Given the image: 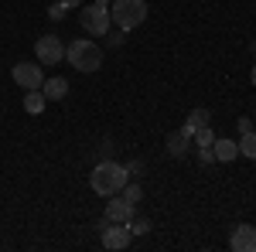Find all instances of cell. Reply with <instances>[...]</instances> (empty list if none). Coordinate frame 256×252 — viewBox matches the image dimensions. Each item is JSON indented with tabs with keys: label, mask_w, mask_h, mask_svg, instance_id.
I'll list each match as a JSON object with an SVG mask.
<instances>
[{
	"label": "cell",
	"mask_w": 256,
	"mask_h": 252,
	"mask_svg": "<svg viewBox=\"0 0 256 252\" xmlns=\"http://www.w3.org/2000/svg\"><path fill=\"white\" fill-rule=\"evenodd\" d=\"M126 181H130V171H126V164H116V160H99L92 167V174H89V184H92V191L99 198L120 194Z\"/></svg>",
	"instance_id": "6da1fadb"
},
{
	"label": "cell",
	"mask_w": 256,
	"mask_h": 252,
	"mask_svg": "<svg viewBox=\"0 0 256 252\" xmlns=\"http://www.w3.org/2000/svg\"><path fill=\"white\" fill-rule=\"evenodd\" d=\"M65 61L76 72H82V75H92V72H99V65H102V48L92 38H76L65 48Z\"/></svg>",
	"instance_id": "7a4b0ae2"
},
{
	"label": "cell",
	"mask_w": 256,
	"mask_h": 252,
	"mask_svg": "<svg viewBox=\"0 0 256 252\" xmlns=\"http://www.w3.org/2000/svg\"><path fill=\"white\" fill-rule=\"evenodd\" d=\"M110 20L120 31H134L147 20V0H113L110 3Z\"/></svg>",
	"instance_id": "3957f363"
},
{
	"label": "cell",
	"mask_w": 256,
	"mask_h": 252,
	"mask_svg": "<svg viewBox=\"0 0 256 252\" xmlns=\"http://www.w3.org/2000/svg\"><path fill=\"white\" fill-rule=\"evenodd\" d=\"M82 27H86L92 38H106V34H110V7H102V3L82 7Z\"/></svg>",
	"instance_id": "277c9868"
},
{
	"label": "cell",
	"mask_w": 256,
	"mask_h": 252,
	"mask_svg": "<svg viewBox=\"0 0 256 252\" xmlns=\"http://www.w3.org/2000/svg\"><path fill=\"white\" fill-rule=\"evenodd\" d=\"M102 246L106 249H126L134 242V232H130V222H106L102 218Z\"/></svg>",
	"instance_id": "5b68a950"
},
{
	"label": "cell",
	"mask_w": 256,
	"mask_h": 252,
	"mask_svg": "<svg viewBox=\"0 0 256 252\" xmlns=\"http://www.w3.org/2000/svg\"><path fill=\"white\" fill-rule=\"evenodd\" d=\"M34 58H38L41 65H58V61H65V44H62V38L41 34V38L34 41Z\"/></svg>",
	"instance_id": "8992f818"
},
{
	"label": "cell",
	"mask_w": 256,
	"mask_h": 252,
	"mask_svg": "<svg viewBox=\"0 0 256 252\" xmlns=\"http://www.w3.org/2000/svg\"><path fill=\"white\" fill-rule=\"evenodd\" d=\"M10 75H14V82L28 92V89H41L44 68H41V61H18V65L10 68Z\"/></svg>",
	"instance_id": "52a82bcc"
},
{
	"label": "cell",
	"mask_w": 256,
	"mask_h": 252,
	"mask_svg": "<svg viewBox=\"0 0 256 252\" xmlns=\"http://www.w3.org/2000/svg\"><path fill=\"white\" fill-rule=\"evenodd\" d=\"M134 208L137 205H130L123 194H110V201H106V222H130Z\"/></svg>",
	"instance_id": "ba28073f"
},
{
	"label": "cell",
	"mask_w": 256,
	"mask_h": 252,
	"mask_svg": "<svg viewBox=\"0 0 256 252\" xmlns=\"http://www.w3.org/2000/svg\"><path fill=\"white\" fill-rule=\"evenodd\" d=\"M229 249L236 252H256V229L253 225H236L229 235Z\"/></svg>",
	"instance_id": "9c48e42d"
},
{
	"label": "cell",
	"mask_w": 256,
	"mask_h": 252,
	"mask_svg": "<svg viewBox=\"0 0 256 252\" xmlns=\"http://www.w3.org/2000/svg\"><path fill=\"white\" fill-rule=\"evenodd\" d=\"M188 147H192V130L188 126H181V130H174V133L168 136V154L171 157H184Z\"/></svg>",
	"instance_id": "30bf717a"
},
{
	"label": "cell",
	"mask_w": 256,
	"mask_h": 252,
	"mask_svg": "<svg viewBox=\"0 0 256 252\" xmlns=\"http://www.w3.org/2000/svg\"><path fill=\"white\" fill-rule=\"evenodd\" d=\"M212 154H216L218 164H229V160H236V157H239V143H236V140H226V136H218L216 143H212Z\"/></svg>",
	"instance_id": "8fae6325"
},
{
	"label": "cell",
	"mask_w": 256,
	"mask_h": 252,
	"mask_svg": "<svg viewBox=\"0 0 256 252\" xmlns=\"http://www.w3.org/2000/svg\"><path fill=\"white\" fill-rule=\"evenodd\" d=\"M41 92H44V99H65L68 96V78H62V75H55V78H44L41 82Z\"/></svg>",
	"instance_id": "7c38bea8"
},
{
	"label": "cell",
	"mask_w": 256,
	"mask_h": 252,
	"mask_svg": "<svg viewBox=\"0 0 256 252\" xmlns=\"http://www.w3.org/2000/svg\"><path fill=\"white\" fill-rule=\"evenodd\" d=\"M44 106H48V99H44V92H41V89H28V92H24V109H28L31 116L44 113Z\"/></svg>",
	"instance_id": "4fadbf2b"
},
{
	"label": "cell",
	"mask_w": 256,
	"mask_h": 252,
	"mask_svg": "<svg viewBox=\"0 0 256 252\" xmlns=\"http://www.w3.org/2000/svg\"><path fill=\"white\" fill-rule=\"evenodd\" d=\"M239 157H246V160H256V130L250 133H239Z\"/></svg>",
	"instance_id": "5bb4252c"
},
{
	"label": "cell",
	"mask_w": 256,
	"mask_h": 252,
	"mask_svg": "<svg viewBox=\"0 0 256 252\" xmlns=\"http://www.w3.org/2000/svg\"><path fill=\"white\" fill-rule=\"evenodd\" d=\"M208 109H192V113H188V123H184V126H188V130H192V136H195V130H202V126H208Z\"/></svg>",
	"instance_id": "9a60e30c"
},
{
	"label": "cell",
	"mask_w": 256,
	"mask_h": 252,
	"mask_svg": "<svg viewBox=\"0 0 256 252\" xmlns=\"http://www.w3.org/2000/svg\"><path fill=\"white\" fill-rule=\"evenodd\" d=\"M195 147H212L216 143V133H212V126H202V130H195Z\"/></svg>",
	"instance_id": "2e32d148"
},
{
	"label": "cell",
	"mask_w": 256,
	"mask_h": 252,
	"mask_svg": "<svg viewBox=\"0 0 256 252\" xmlns=\"http://www.w3.org/2000/svg\"><path fill=\"white\" fill-rule=\"evenodd\" d=\"M123 198H126V201H130V205H137L140 198H144V191H140V184H130V181H126V184H123Z\"/></svg>",
	"instance_id": "e0dca14e"
},
{
	"label": "cell",
	"mask_w": 256,
	"mask_h": 252,
	"mask_svg": "<svg viewBox=\"0 0 256 252\" xmlns=\"http://www.w3.org/2000/svg\"><path fill=\"white\" fill-rule=\"evenodd\" d=\"M130 232H134V235H147V232H150V218H137V222L130 218Z\"/></svg>",
	"instance_id": "ac0fdd59"
},
{
	"label": "cell",
	"mask_w": 256,
	"mask_h": 252,
	"mask_svg": "<svg viewBox=\"0 0 256 252\" xmlns=\"http://www.w3.org/2000/svg\"><path fill=\"white\" fill-rule=\"evenodd\" d=\"M65 14H68V7H65L62 0H58V3H52V7H48V17H52V20H62Z\"/></svg>",
	"instance_id": "d6986e66"
},
{
	"label": "cell",
	"mask_w": 256,
	"mask_h": 252,
	"mask_svg": "<svg viewBox=\"0 0 256 252\" xmlns=\"http://www.w3.org/2000/svg\"><path fill=\"white\" fill-rule=\"evenodd\" d=\"M99 160H113V143H99Z\"/></svg>",
	"instance_id": "ffe728a7"
},
{
	"label": "cell",
	"mask_w": 256,
	"mask_h": 252,
	"mask_svg": "<svg viewBox=\"0 0 256 252\" xmlns=\"http://www.w3.org/2000/svg\"><path fill=\"white\" fill-rule=\"evenodd\" d=\"M198 160H202V164H212V160H216L212 147H198Z\"/></svg>",
	"instance_id": "44dd1931"
},
{
	"label": "cell",
	"mask_w": 256,
	"mask_h": 252,
	"mask_svg": "<svg viewBox=\"0 0 256 252\" xmlns=\"http://www.w3.org/2000/svg\"><path fill=\"white\" fill-rule=\"evenodd\" d=\"M236 126H239V133H250V130H253V119H250V116H242V119L236 123Z\"/></svg>",
	"instance_id": "7402d4cb"
},
{
	"label": "cell",
	"mask_w": 256,
	"mask_h": 252,
	"mask_svg": "<svg viewBox=\"0 0 256 252\" xmlns=\"http://www.w3.org/2000/svg\"><path fill=\"white\" fill-rule=\"evenodd\" d=\"M126 171H130V174H140V171H144V164H140V160H130V164H126Z\"/></svg>",
	"instance_id": "603a6c76"
},
{
	"label": "cell",
	"mask_w": 256,
	"mask_h": 252,
	"mask_svg": "<svg viewBox=\"0 0 256 252\" xmlns=\"http://www.w3.org/2000/svg\"><path fill=\"white\" fill-rule=\"evenodd\" d=\"M110 44H113V48H116V44H123V34H120V31H113V34H110Z\"/></svg>",
	"instance_id": "cb8c5ba5"
},
{
	"label": "cell",
	"mask_w": 256,
	"mask_h": 252,
	"mask_svg": "<svg viewBox=\"0 0 256 252\" xmlns=\"http://www.w3.org/2000/svg\"><path fill=\"white\" fill-rule=\"evenodd\" d=\"M65 7H82V0H62Z\"/></svg>",
	"instance_id": "d4e9b609"
},
{
	"label": "cell",
	"mask_w": 256,
	"mask_h": 252,
	"mask_svg": "<svg viewBox=\"0 0 256 252\" xmlns=\"http://www.w3.org/2000/svg\"><path fill=\"white\" fill-rule=\"evenodd\" d=\"M250 82H253V85H256V65H253V72H250Z\"/></svg>",
	"instance_id": "484cf974"
},
{
	"label": "cell",
	"mask_w": 256,
	"mask_h": 252,
	"mask_svg": "<svg viewBox=\"0 0 256 252\" xmlns=\"http://www.w3.org/2000/svg\"><path fill=\"white\" fill-rule=\"evenodd\" d=\"M96 3H102V7H110V3H113V0H96Z\"/></svg>",
	"instance_id": "4316f807"
},
{
	"label": "cell",
	"mask_w": 256,
	"mask_h": 252,
	"mask_svg": "<svg viewBox=\"0 0 256 252\" xmlns=\"http://www.w3.org/2000/svg\"><path fill=\"white\" fill-rule=\"evenodd\" d=\"M253 51H256V41H253Z\"/></svg>",
	"instance_id": "83f0119b"
}]
</instances>
